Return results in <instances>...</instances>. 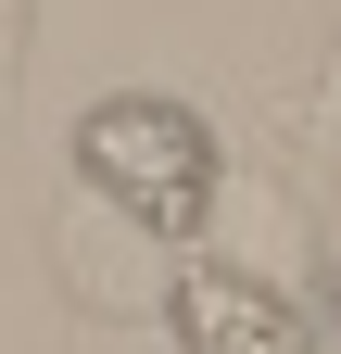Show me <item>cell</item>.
Here are the masks:
<instances>
[{
	"instance_id": "cell-2",
	"label": "cell",
	"mask_w": 341,
	"mask_h": 354,
	"mask_svg": "<svg viewBox=\"0 0 341 354\" xmlns=\"http://www.w3.org/2000/svg\"><path fill=\"white\" fill-rule=\"evenodd\" d=\"M164 329H177V354H329L316 304H291L266 266H228L190 241H177V279H164Z\"/></svg>"
},
{
	"instance_id": "cell-1",
	"label": "cell",
	"mask_w": 341,
	"mask_h": 354,
	"mask_svg": "<svg viewBox=\"0 0 341 354\" xmlns=\"http://www.w3.org/2000/svg\"><path fill=\"white\" fill-rule=\"evenodd\" d=\"M76 190H89L101 215H126L139 241H202L215 228V190H228V152L215 127H202L190 102H164V88H114V102L76 114Z\"/></svg>"
}]
</instances>
